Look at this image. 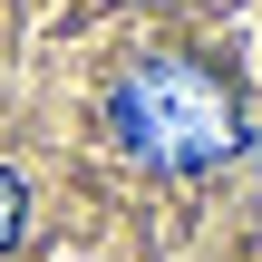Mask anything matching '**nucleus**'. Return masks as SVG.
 Listing matches in <instances>:
<instances>
[{
	"label": "nucleus",
	"instance_id": "nucleus-2",
	"mask_svg": "<svg viewBox=\"0 0 262 262\" xmlns=\"http://www.w3.org/2000/svg\"><path fill=\"white\" fill-rule=\"evenodd\" d=\"M19 224H29V194H19V175H0V253L19 243Z\"/></svg>",
	"mask_w": 262,
	"mask_h": 262
},
{
	"label": "nucleus",
	"instance_id": "nucleus-1",
	"mask_svg": "<svg viewBox=\"0 0 262 262\" xmlns=\"http://www.w3.org/2000/svg\"><path fill=\"white\" fill-rule=\"evenodd\" d=\"M117 146L156 175H194L243 146V107L204 58H146L117 88Z\"/></svg>",
	"mask_w": 262,
	"mask_h": 262
}]
</instances>
